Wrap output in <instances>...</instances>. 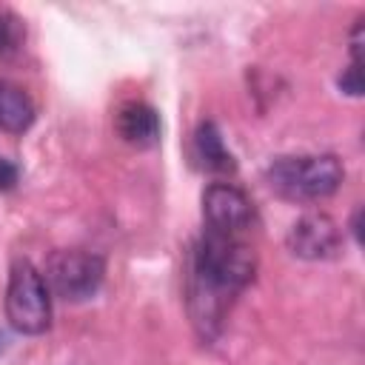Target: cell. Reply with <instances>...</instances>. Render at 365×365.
Returning <instances> with one entry per match:
<instances>
[{
	"label": "cell",
	"mask_w": 365,
	"mask_h": 365,
	"mask_svg": "<svg viewBox=\"0 0 365 365\" xmlns=\"http://www.w3.org/2000/svg\"><path fill=\"white\" fill-rule=\"evenodd\" d=\"M257 271L254 251L237 237L205 231L191 251V279H188V305L197 328L214 334L225 305L240 294Z\"/></svg>",
	"instance_id": "cell-1"
},
{
	"label": "cell",
	"mask_w": 365,
	"mask_h": 365,
	"mask_svg": "<svg viewBox=\"0 0 365 365\" xmlns=\"http://www.w3.org/2000/svg\"><path fill=\"white\" fill-rule=\"evenodd\" d=\"M345 168L334 154H299V157H277L265 180L285 200H325L342 185Z\"/></svg>",
	"instance_id": "cell-2"
},
{
	"label": "cell",
	"mask_w": 365,
	"mask_h": 365,
	"mask_svg": "<svg viewBox=\"0 0 365 365\" xmlns=\"http://www.w3.org/2000/svg\"><path fill=\"white\" fill-rule=\"evenodd\" d=\"M6 319L17 334H26V336H40L51 325L48 285L29 259H17L9 271Z\"/></svg>",
	"instance_id": "cell-3"
},
{
	"label": "cell",
	"mask_w": 365,
	"mask_h": 365,
	"mask_svg": "<svg viewBox=\"0 0 365 365\" xmlns=\"http://www.w3.org/2000/svg\"><path fill=\"white\" fill-rule=\"evenodd\" d=\"M106 279V259L86 248H60L48 257L46 285L68 302L91 299Z\"/></svg>",
	"instance_id": "cell-4"
},
{
	"label": "cell",
	"mask_w": 365,
	"mask_h": 365,
	"mask_svg": "<svg viewBox=\"0 0 365 365\" xmlns=\"http://www.w3.org/2000/svg\"><path fill=\"white\" fill-rule=\"evenodd\" d=\"M202 217L208 231L237 237L245 231L254 220V205L251 200L231 182H211L202 194Z\"/></svg>",
	"instance_id": "cell-5"
},
{
	"label": "cell",
	"mask_w": 365,
	"mask_h": 365,
	"mask_svg": "<svg viewBox=\"0 0 365 365\" xmlns=\"http://www.w3.org/2000/svg\"><path fill=\"white\" fill-rule=\"evenodd\" d=\"M285 245L299 259H331L339 251V228L328 214H305L291 225Z\"/></svg>",
	"instance_id": "cell-6"
},
{
	"label": "cell",
	"mask_w": 365,
	"mask_h": 365,
	"mask_svg": "<svg viewBox=\"0 0 365 365\" xmlns=\"http://www.w3.org/2000/svg\"><path fill=\"white\" fill-rule=\"evenodd\" d=\"M117 134L128 143V145H137V148H148V145H157L160 140V114L154 106L148 103H140V100H131L125 103L120 111H117Z\"/></svg>",
	"instance_id": "cell-7"
},
{
	"label": "cell",
	"mask_w": 365,
	"mask_h": 365,
	"mask_svg": "<svg viewBox=\"0 0 365 365\" xmlns=\"http://www.w3.org/2000/svg\"><path fill=\"white\" fill-rule=\"evenodd\" d=\"M31 123H34L31 97L11 83H0V131L23 134L31 128Z\"/></svg>",
	"instance_id": "cell-8"
},
{
	"label": "cell",
	"mask_w": 365,
	"mask_h": 365,
	"mask_svg": "<svg viewBox=\"0 0 365 365\" xmlns=\"http://www.w3.org/2000/svg\"><path fill=\"white\" fill-rule=\"evenodd\" d=\"M194 145H197V157L202 160V165H205L208 171L231 174V171L237 168L231 151H228L225 143H222L220 128H217L211 120L200 123V128H197V134H194Z\"/></svg>",
	"instance_id": "cell-9"
},
{
	"label": "cell",
	"mask_w": 365,
	"mask_h": 365,
	"mask_svg": "<svg viewBox=\"0 0 365 365\" xmlns=\"http://www.w3.org/2000/svg\"><path fill=\"white\" fill-rule=\"evenodd\" d=\"M23 43V23L9 14L0 11V57H11Z\"/></svg>",
	"instance_id": "cell-10"
},
{
	"label": "cell",
	"mask_w": 365,
	"mask_h": 365,
	"mask_svg": "<svg viewBox=\"0 0 365 365\" xmlns=\"http://www.w3.org/2000/svg\"><path fill=\"white\" fill-rule=\"evenodd\" d=\"M339 88L351 97L362 94V63H351L342 74H339Z\"/></svg>",
	"instance_id": "cell-11"
},
{
	"label": "cell",
	"mask_w": 365,
	"mask_h": 365,
	"mask_svg": "<svg viewBox=\"0 0 365 365\" xmlns=\"http://www.w3.org/2000/svg\"><path fill=\"white\" fill-rule=\"evenodd\" d=\"M17 180H20V168L11 160L0 157V191H11L17 185Z\"/></svg>",
	"instance_id": "cell-12"
},
{
	"label": "cell",
	"mask_w": 365,
	"mask_h": 365,
	"mask_svg": "<svg viewBox=\"0 0 365 365\" xmlns=\"http://www.w3.org/2000/svg\"><path fill=\"white\" fill-rule=\"evenodd\" d=\"M3 348H6V336L0 334V351H3Z\"/></svg>",
	"instance_id": "cell-13"
}]
</instances>
